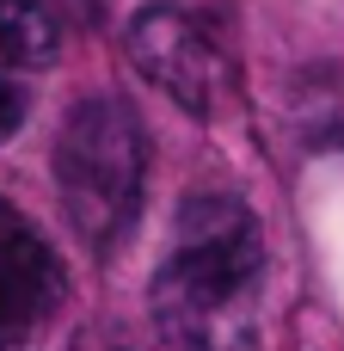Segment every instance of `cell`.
I'll return each instance as SVG.
<instances>
[{"label": "cell", "mask_w": 344, "mask_h": 351, "mask_svg": "<svg viewBox=\"0 0 344 351\" xmlns=\"http://www.w3.org/2000/svg\"><path fill=\"white\" fill-rule=\"evenodd\" d=\"M265 296V228L234 191H197L172 216L148 315L166 351H252Z\"/></svg>", "instance_id": "cell-1"}, {"label": "cell", "mask_w": 344, "mask_h": 351, "mask_svg": "<svg viewBox=\"0 0 344 351\" xmlns=\"http://www.w3.org/2000/svg\"><path fill=\"white\" fill-rule=\"evenodd\" d=\"M55 191L74 222V234L105 259L117 253L135 222H142V191H148V136L117 93L80 99L62 130H55Z\"/></svg>", "instance_id": "cell-2"}, {"label": "cell", "mask_w": 344, "mask_h": 351, "mask_svg": "<svg viewBox=\"0 0 344 351\" xmlns=\"http://www.w3.org/2000/svg\"><path fill=\"white\" fill-rule=\"evenodd\" d=\"M123 49L135 62V74L148 86H160L178 111L191 117H215L234 93H240V68H234V49L222 43V31L191 12V6H142L123 31Z\"/></svg>", "instance_id": "cell-3"}, {"label": "cell", "mask_w": 344, "mask_h": 351, "mask_svg": "<svg viewBox=\"0 0 344 351\" xmlns=\"http://www.w3.org/2000/svg\"><path fill=\"white\" fill-rule=\"evenodd\" d=\"M68 296L62 253L37 234L31 216L0 204V346H25Z\"/></svg>", "instance_id": "cell-4"}, {"label": "cell", "mask_w": 344, "mask_h": 351, "mask_svg": "<svg viewBox=\"0 0 344 351\" xmlns=\"http://www.w3.org/2000/svg\"><path fill=\"white\" fill-rule=\"evenodd\" d=\"M49 62H55V19L37 0H0V74Z\"/></svg>", "instance_id": "cell-5"}, {"label": "cell", "mask_w": 344, "mask_h": 351, "mask_svg": "<svg viewBox=\"0 0 344 351\" xmlns=\"http://www.w3.org/2000/svg\"><path fill=\"white\" fill-rule=\"evenodd\" d=\"M25 117H31V93L0 74V142H12V136L25 130Z\"/></svg>", "instance_id": "cell-6"}]
</instances>
